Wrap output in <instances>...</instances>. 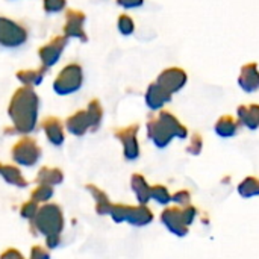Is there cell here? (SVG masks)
<instances>
[{"label":"cell","instance_id":"6da1fadb","mask_svg":"<svg viewBox=\"0 0 259 259\" xmlns=\"http://www.w3.org/2000/svg\"><path fill=\"white\" fill-rule=\"evenodd\" d=\"M38 114V97L35 93L26 87L15 93L14 99L11 100L9 115L20 132H30L35 127Z\"/></svg>","mask_w":259,"mask_h":259},{"label":"cell","instance_id":"7a4b0ae2","mask_svg":"<svg viewBox=\"0 0 259 259\" xmlns=\"http://www.w3.org/2000/svg\"><path fill=\"white\" fill-rule=\"evenodd\" d=\"M35 226L38 228L39 232L52 237L58 235L59 231L62 229V214L58 209V206H46L39 209L35 215Z\"/></svg>","mask_w":259,"mask_h":259},{"label":"cell","instance_id":"3957f363","mask_svg":"<svg viewBox=\"0 0 259 259\" xmlns=\"http://www.w3.org/2000/svg\"><path fill=\"white\" fill-rule=\"evenodd\" d=\"M82 85V68L77 64L67 65L56 77L53 88L58 94H70L80 88Z\"/></svg>","mask_w":259,"mask_h":259},{"label":"cell","instance_id":"277c9868","mask_svg":"<svg viewBox=\"0 0 259 259\" xmlns=\"http://www.w3.org/2000/svg\"><path fill=\"white\" fill-rule=\"evenodd\" d=\"M156 83L173 96L185 88V85L188 83V74L181 67H170L159 73Z\"/></svg>","mask_w":259,"mask_h":259},{"label":"cell","instance_id":"5b68a950","mask_svg":"<svg viewBox=\"0 0 259 259\" xmlns=\"http://www.w3.org/2000/svg\"><path fill=\"white\" fill-rule=\"evenodd\" d=\"M27 39V32L23 26L12 20L0 18V44L5 47H18Z\"/></svg>","mask_w":259,"mask_h":259},{"label":"cell","instance_id":"8992f818","mask_svg":"<svg viewBox=\"0 0 259 259\" xmlns=\"http://www.w3.org/2000/svg\"><path fill=\"white\" fill-rule=\"evenodd\" d=\"M161 223L176 237H185L188 235L190 228L185 225L182 217V209L179 206H170L165 208L161 212Z\"/></svg>","mask_w":259,"mask_h":259},{"label":"cell","instance_id":"52a82bcc","mask_svg":"<svg viewBox=\"0 0 259 259\" xmlns=\"http://www.w3.org/2000/svg\"><path fill=\"white\" fill-rule=\"evenodd\" d=\"M147 137L158 149H165L175 138L173 134L170 132V129L158 118V115L149 118V121H147Z\"/></svg>","mask_w":259,"mask_h":259},{"label":"cell","instance_id":"ba28073f","mask_svg":"<svg viewBox=\"0 0 259 259\" xmlns=\"http://www.w3.org/2000/svg\"><path fill=\"white\" fill-rule=\"evenodd\" d=\"M137 135H138V124L127 126L117 132V137L124 149V156L129 161H134L140 156V144Z\"/></svg>","mask_w":259,"mask_h":259},{"label":"cell","instance_id":"9c48e42d","mask_svg":"<svg viewBox=\"0 0 259 259\" xmlns=\"http://www.w3.org/2000/svg\"><path fill=\"white\" fill-rule=\"evenodd\" d=\"M238 87L247 93V94H253L259 91V67L256 62H249L244 64L240 70L238 79H237Z\"/></svg>","mask_w":259,"mask_h":259},{"label":"cell","instance_id":"30bf717a","mask_svg":"<svg viewBox=\"0 0 259 259\" xmlns=\"http://www.w3.org/2000/svg\"><path fill=\"white\" fill-rule=\"evenodd\" d=\"M67 44V38L65 36H56L53 38L49 44L42 46L39 49V58L44 67H52L58 62L59 56L64 52V47Z\"/></svg>","mask_w":259,"mask_h":259},{"label":"cell","instance_id":"8fae6325","mask_svg":"<svg viewBox=\"0 0 259 259\" xmlns=\"http://www.w3.org/2000/svg\"><path fill=\"white\" fill-rule=\"evenodd\" d=\"M146 105L149 109L152 111H162V108L171 102L173 96L165 91L161 85H158L156 82L150 83L147 91H146Z\"/></svg>","mask_w":259,"mask_h":259},{"label":"cell","instance_id":"7c38bea8","mask_svg":"<svg viewBox=\"0 0 259 259\" xmlns=\"http://www.w3.org/2000/svg\"><path fill=\"white\" fill-rule=\"evenodd\" d=\"M14 158L15 161H18L20 164H26V165H32L35 161H38L39 158V149L35 144L33 140L29 138H23L20 143H17V146L14 147Z\"/></svg>","mask_w":259,"mask_h":259},{"label":"cell","instance_id":"4fadbf2b","mask_svg":"<svg viewBox=\"0 0 259 259\" xmlns=\"http://www.w3.org/2000/svg\"><path fill=\"white\" fill-rule=\"evenodd\" d=\"M237 120L240 124L249 131L259 129V105L250 103V105H240L237 108Z\"/></svg>","mask_w":259,"mask_h":259},{"label":"cell","instance_id":"5bb4252c","mask_svg":"<svg viewBox=\"0 0 259 259\" xmlns=\"http://www.w3.org/2000/svg\"><path fill=\"white\" fill-rule=\"evenodd\" d=\"M83 21H85V15L79 11H70L67 14V20H65V38L73 36V38H80L82 41L85 39V32H83Z\"/></svg>","mask_w":259,"mask_h":259},{"label":"cell","instance_id":"9a60e30c","mask_svg":"<svg viewBox=\"0 0 259 259\" xmlns=\"http://www.w3.org/2000/svg\"><path fill=\"white\" fill-rule=\"evenodd\" d=\"M240 121L237 120V117L232 115H222L214 126L215 134L220 138H234L238 132H240Z\"/></svg>","mask_w":259,"mask_h":259},{"label":"cell","instance_id":"2e32d148","mask_svg":"<svg viewBox=\"0 0 259 259\" xmlns=\"http://www.w3.org/2000/svg\"><path fill=\"white\" fill-rule=\"evenodd\" d=\"M158 118L170 129V132L173 134L175 138H179V140H187L188 138V129L170 111H161L158 114Z\"/></svg>","mask_w":259,"mask_h":259},{"label":"cell","instance_id":"e0dca14e","mask_svg":"<svg viewBox=\"0 0 259 259\" xmlns=\"http://www.w3.org/2000/svg\"><path fill=\"white\" fill-rule=\"evenodd\" d=\"M90 126L94 127V123H93L88 111H79L67 120V127L74 135H83Z\"/></svg>","mask_w":259,"mask_h":259},{"label":"cell","instance_id":"ac0fdd59","mask_svg":"<svg viewBox=\"0 0 259 259\" xmlns=\"http://www.w3.org/2000/svg\"><path fill=\"white\" fill-rule=\"evenodd\" d=\"M126 222H129L131 225H135V226H146L153 222V212L146 205L129 206Z\"/></svg>","mask_w":259,"mask_h":259},{"label":"cell","instance_id":"d6986e66","mask_svg":"<svg viewBox=\"0 0 259 259\" xmlns=\"http://www.w3.org/2000/svg\"><path fill=\"white\" fill-rule=\"evenodd\" d=\"M131 185H132V191L135 193L140 205H146L150 200V190L152 187L147 184V181L141 176V175H134L131 179Z\"/></svg>","mask_w":259,"mask_h":259},{"label":"cell","instance_id":"ffe728a7","mask_svg":"<svg viewBox=\"0 0 259 259\" xmlns=\"http://www.w3.org/2000/svg\"><path fill=\"white\" fill-rule=\"evenodd\" d=\"M238 194L243 199H252V197H258L259 196V178L256 176H247L244 178L238 187H237Z\"/></svg>","mask_w":259,"mask_h":259},{"label":"cell","instance_id":"44dd1931","mask_svg":"<svg viewBox=\"0 0 259 259\" xmlns=\"http://www.w3.org/2000/svg\"><path fill=\"white\" fill-rule=\"evenodd\" d=\"M44 131H46V135L47 138L55 144V146H59L62 141H64V134H62V124L59 123L58 118H47L44 121Z\"/></svg>","mask_w":259,"mask_h":259},{"label":"cell","instance_id":"7402d4cb","mask_svg":"<svg viewBox=\"0 0 259 259\" xmlns=\"http://www.w3.org/2000/svg\"><path fill=\"white\" fill-rule=\"evenodd\" d=\"M44 71L42 70H26V71H20L17 74V77L23 82V85L26 87H33V85H39V82L42 80Z\"/></svg>","mask_w":259,"mask_h":259},{"label":"cell","instance_id":"603a6c76","mask_svg":"<svg viewBox=\"0 0 259 259\" xmlns=\"http://www.w3.org/2000/svg\"><path fill=\"white\" fill-rule=\"evenodd\" d=\"M150 199H153L156 203L167 206L171 202V194L167 187L164 185H153L150 190Z\"/></svg>","mask_w":259,"mask_h":259},{"label":"cell","instance_id":"cb8c5ba5","mask_svg":"<svg viewBox=\"0 0 259 259\" xmlns=\"http://www.w3.org/2000/svg\"><path fill=\"white\" fill-rule=\"evenodd\" d=\"M0 175H2L8 182H11V184H14V185H18V187L26 185V181L21 178L20 171L15 170V168L11 167V165H0Z\"/></svg>","mask_w":259,"mask_h":259},{"label":"cell","instance_id":"d4e9b609","mask_svg":"<svg viewBox=\"0 0 259 259\" xmlns=\"http://www.w3.org/2000/svg\"><path fill=\"white\" fill-rule=\"evenodd\" d=\"M203 150V137L199 134V132H194L188 141V146H187V152L193 156H199Z\"/></svg>","mask_w":259,"mask_h":259},{"label":"cell","instance_id":"484cf974","mask_svg":"<svg viewBox=\"0 0 259 259\" xmlns=\"http://www.w3.org/2000/svg\"><path fill=\"white\" fill-rule=\"evenodd\" d=\"M38 181L44 182V185H53V184H58L59 181H62V173L58 171V170L44 168V170H41V173L38 176Z\"/></svg>","mask_w":259,"mask_h":259},{"label":"cell","instance_id":"4316f807","mask_svg":"<svg viewBox=\"0 0 259 259\" xmlns=\"http://www.w3.org/2000/svg\"><path fill=\"white\" fill-rule=\"evenodd\" d=\"M118 30H120L123 35H126V36L132 35L134 30H135L134 20H132L129 15H126V14L120 15V17H118Z\"/></svg>","mask_w":259,"mask_h":259},{"label":"cell","instance_id":"83f0119b","mask_svg":"<svg viewBox=\"0 0 259 259\" xmlns=\"http://www.w3.org/2000/svg\"><path fill=\"white\" fill-rule=\"evenodd\" d=\"M181 209H182L184 222H185V225L190 228V226L196 222V219L199 217V209H197L196 206H193L191 203H190V205H187V206H182Z\"/></svg>","mask_w":259,"mask_h":259},{"label":"cell","instance_id":"f1b7e54d","mask_svg":"<svg viewBox=\"0 0 259 259\" xmlns=\"http://www.w3.org/2000/svg\"><path fill=\"white\" fill-rule=\"evenodd\" d=\"M171 202H175L179 208L187 206L191 203V193L188 190H179L175 194H171Z\"/></svg>","mask_w":259,"mask_h":259},{"label":"cell","instance_id":"f546056e","mask_svg":"<svg viewBox=\"0 0 259 259\" xmlns=\"http://www.w3.org/2000/svg\"><path fill=\"white\" fill-rule=\"evenodd\" d=\"M53 190L50 185H39L33 193H32V199L35 202H41V200H47L52 196Z\"/></svg>","mask_w":259,"mask_h":259},{"label":"cell","instance_id":"4dcf8cb0","mask_svg":"<svg viewBox=\"0 0 259 259\" xmlns=\"http://www.w3.org/2000/svg\"><path fill=\"white\" fill-rule=\"evenodd\" d=\"M65 8V0H44V9L46 12L55 14Z\"/></svg>","mask_w":259,"mask_h":259},{"label":"cell","instance_id":"1f68e13d","mask_svg":"<svg viewBox=\"0 0 259 259\" xmlns=\"http://www.w3.org/2000/svg\"><path fill=\"white\" fill-rule=\"evenodd\" d=\"M117 3L124 9H135L144 5V0H117Z\"/></svg>","mask_w":259,"mask_h":259},{"label":"cell","instance_id":"d6a6232c","mask_svg":"<svg viewBox=\"0 0 259 259\" xmlns=\"http://www.w3.org/2000/svg\"><path fill=\"white\" fill-rule=\"evenodd\" d=\"M36 212H38V209H36V206L33 203H27V205L23 206V215L24 217H35Z\"/></svg>","mask_w":259,"mask_h":259},{"label":"cell","instance_id":"836d02e7","mask_svg":"<svg viewBox=\"0 0 259 259\" xmlns=\"http://www.w3.org/2000/svg\"><path fill=\"white\" fill-rule=\"evenodd\" d=\"M32 259H47V253H46V250H42L39 247H35L32 250Z\"/></svg>","mask_w":259,"mask_h":259}]
</instances>
